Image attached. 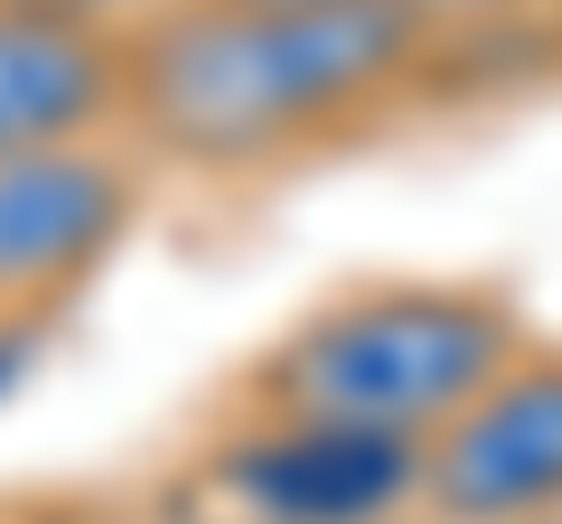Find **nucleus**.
Returning <instances> with one entry per match:
<instances>
[{
    "label": "nucleus",
    "mask_w": 562,
    "mask_h": 524,
    "mask_svg": "<svg viewBox=\"0 0 562 524\" xmlns=\"http://www.w3.org/2000/svg\"><path fill=\"white\" fill-rule=\"evenodd\" d=\"M413 0H188L132 47V113L179 160H272L347 122L413 57Z\"/></svg>",
    "instance_id": "f257e3e1"
},
{
    "label": "nucleus",
    "mask_w": 562,
    "mask_h": 524,
    "mask_svg": "<svg viewBox=\"0 0 562 524\" xmlns=\"http://www.w3.org/2000/svg\"><path fill=\"white\" fill-rule=\"evenodd\" d=\"M516 365V328L479 291H357L319 309L272 356V412H338L375 431H441L450 412Z\"/></svg>",
    "instance_id": "f03ea898"
},
{
    "label": "nucleus",
    "mask_w": 562,
    "mask_h": 524,
    "mask_svg": "<svg viewBox=\"0 0 562 524\" xmlns=\"http://www.w3.org/2000/svg\"><path fill=\"white\" fill-rule=\"evenodd\" d=\"M132 225V169L76 141H38L0 160V319H38L94 272Z\"/></svg>",
    "instance_id": "7ed1b4c3"
},
{
    "label": "nucleus",
    "mask_w": 562,
    "mask_h": 524,
    "mask_svg": "<svg viewBox=\"0 0 562 524\" xmlns=\"http://www.w3.org/2000/svg\"><path fill=\"white\" fill-rule=\"evenodd\" d=\"M422 431H375L338 412H272L225 459V487L262 524H384L422 487Z\"/></svg>",
    "instance_id": "20e7f679"
},
{
    "label": "nucleus",
    "mask_w": 562,
    "mask_h": 524,
    "mask_svg": "<svg viewBox=\"0 0 562 524\" xmlns=\"http://www.w3.org/2000/svg\"><path fill=\"white\" fill-rule=\"evenodd\" d=\"M422 487L450 524H525L562 505V365H506L422 449Z\"/></svg>",
    "instance_id": "39448f33"
},
{
    "label": "nucleus",
    "mask_w": 562,
    "mask_h": 524,
    "mask_svg": "<svg viewBox=\"0 0 562 524\" xmlns=\"http://www.w3.org/2000/svg\"><path fill=\"white\" fill-rule=\"evenodd\" d=\"M122 94H132V47L113 29L0 0V160L94 132Z\"/></svg>",
    "instance_id": "423d86ee"
},
{
    "label": "nucleus",
    "mask_w": 562,
    "mask_h": 524,
    "mask_svg": "<svg viewBox=\"0 0 562 524\" xmlns=\"http://www.w3.org/2000/svg\"><path fill=\"white\" fill-rule=\"evenodd\" d=\"M10 10H47V20H94V29H113L132 0H10Z\"/></svg>",
    "instance_id": "0eeeda50"
},
{
    "label": "nucleus",
    "mask_w": 562,
    "mask_h": 524,
    "mask_svg": "<svg viewBox=\"0 0 562 524\" xmlns=\"http://www.w3.org/2000/svg\"><path fill=\"white\" fill-rule=\"evenodd\" d=\"M29 346H38V328H29V319H0V394H10V384H20Z\"/></svg>",
    "instance_id": "6e6552de"
},
{
    "label": "nucleus",
    "mask_w": 562,
    "mask_h": 524,
    "mask_svg": "<svg viewBox=\"0 0 562 524\" xmlns=\"http://www.w3.org/2000/svg\"><path fill=\"white\" fill-rule=\"evenodd\" d=\"M422 20H479V10H506V0H413Z\"/></svg>",
    "instance_id": "1a4fd4ad"
},
{
    "label": "nucleus",
    "mask_w": 562,
    "mask_h": 524,
    "mask_svg": "<svg viewBox=\"0 0 562 524\" xmlns=\"http://www.w3.org/2000/svg\"><path fill=\"white\" fill-rule=\"evenodd\" d=\"M281 10H310V0H281Z\"/></svg>",
    "instance_id": "9d476101"
}]
</instances>
